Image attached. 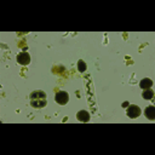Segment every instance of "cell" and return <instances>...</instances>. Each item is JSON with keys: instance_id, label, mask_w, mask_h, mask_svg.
<instances>
[{"instance_id": "obj_2", "label": "cell", "mask_w": 155, "mask_h": 155, "mask_svg": "<svg viewBox=\"0 0 155 155\" xmlns=\"http://www.w3.org/2000/svg\"><path fill=\"white\" fill-rule=\"evenodd\" d=\"M54 101L61 105H65L69 101V93L65 91H58L54 96Z\"/></svg>"}, {"instance_id": "obj_7", "label": "cell", "mask_w": 155, "mask_h": 155, "mask_svg": "<svg viewBox=\"0 0 155 155\" xmlns=\"http://www.w3.org/2000/svg\"><path fill=\"white\" fill-rule=\"evenodd\" d=\"M153 86V80L151 79H149V78H145V79H143V80H140V82H139V87L140 88H150Z\"/></svg>"}, {"instance_id": "obj_8", "label": "cell", "mask_w": 155, "mask_h": 155, "mask_svg": "<svg viewBox=\"0 0 155 155\" xmlns=\"http://www.w3.org/2000/svg\"><path fill=\"white\" fill-rule=\"evenodd\" d=\"M142 97L144 99H147V101H150L154 97V91L151 88H144L143 90V93H142Z\"/></svg>"}, {"instance_id": "obj_4", "label": "cell", "mask_w": 155, "mask_h": 155, "mask_svg": "<svg viewBox=\"0 0 155 155\" xmlns=\"http://www.w3.org/2000/svg\"><path fill=\"white\" fill-rule=\"evenodd\" d=\"M17 62L19 63V64H22V65H28L29 63H30V54L28 53V52H21V53H18L17 54Z\"/></svg>"}, {"instance_id": "obj_10", "label": "cell", "mask_w": 155, "mask_h": 155, "mask_svg": "<svg viewBox=\"0 0 155 155\" xmlns=\"http://www.w3.org/2000/svg\"><path fill=\"white\" fill-rule=\"evenodd\" d=\"M122 107H124V108L128 107V102H127V101H126V102H124V103H122Z\"/></svg>"}, {"instance_id": "obj_6", "label": "cell", "mask_w": 155, "mask_h": 155, "mask_svg": "<svg viewBox=\"0 0 155 155\" xmlns=\"http://www.w3.org/2000/svg\"><path fill=\"white\" fill-rule=\"evenodd\" d=\"M144 115H145V117L148 120H151V121L155 120V107L154 105L147 107L145 110H144Z\"/></svg>"}, {"instance_id": "obj_3", "label": "cell", "mask_w": 155, "mask_h": 155, "mask_svg": "<svg viewBox=\"0 0 155 155\" xmlns=\"http://www.w3.org/2000/svg\"><path fill=\"white\" fill-rule=\"evenodd\" d=\"M140 115V108L136 104H132V105H128L127 108V116L131 117V119H136Z\"/></svg>"}, {"instance_id": "obj_1", "label": "cell", "mask_w": 155, "mask_h": 155, "mask_svg": "<svg viewBox=\"0 0 155 155\" xmlns=\"http://www.w3.org/2000/svg\"><path fill=\"white\" fill-rule=\"evenodd\" d=\"M29 99H30V105L35 109H41V108L46 107V104H47L46 93L41 90L31 92L30 96H29Z\"/></svg>"}, {"instance_id": "obj_5", "label": "cell", "mask_w": 155, "mask_h": 155, "mask_svg": "<svg viewBox=\"0 0 155 155\" xmlns=\"http://www.w3.org/2000/svg\"><path fill=\"white\" fill-rule=\"evenodd\" d=\"M76 119L81 122H88L91 116H90V113L87 110H79L76 113Z\"/></svg>"}, {"instance_id": "obj_9", "label": "cell", "mask_w": 155, "mask_h": 155, "mask_svg": "<svg viewBox=\"0 0 155 155\" xmlns=\"http://www.w3.org/2000/svg\"><path fill=\"white\" fill-rule=\"evenodd\" d=\"M86 68H87L86 63H85L82 59H79V61H78V70H79L80 73H84V71L86 70Z\"/></svg>"}]
</instances>
